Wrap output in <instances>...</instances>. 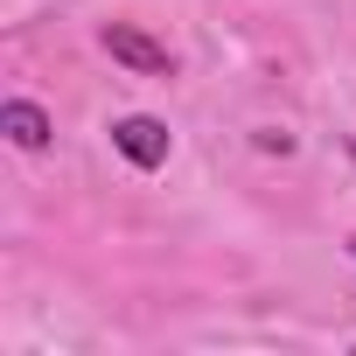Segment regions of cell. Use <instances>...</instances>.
<instances>
[{"label": "cell", "instance_id": "cell-2", "mask_svg": "<svg viewBox=\"0 0 356 356\" xmlns=\"http://www.w3.org/2000/svg\"><path fill=\"white\" fill-rule=\"evenodd\" d=\"M112 147H119L133 168H161L175 140H168V126H161V119H147V112H126V119H112Z\"/></svg>", "mask_w": 356, "mask_h": 356}, {"label": "cell", "instance_id": "cell-4", "mask_svg": "<svg viewBox=\"0 0 356 356\" xmlns=\"http://www.w3.org/2000/svg\"><path fill=\"white\" fill-rule=\"evenodd\" d=\"M349 252H356V238H349Z\"/></svg>", "mask_w": 356, "mask_h": 356}, {"label": "cell", "instance_id": "cell-3", "mask_svg": "<svg viewBox=\"0 0 356 356\" xmlns=\"http://www.w3.org/2000/svg\"><path fill=\"white\" fill-rule=\"evenodd\" d=\"M0 133H8L22 154H42L56 126H49V112H42V105H29V98H8V105H0Z\"/></svg>", "mask_w": 356, "mask_h": 356}, {"label": "cell", "instance_id": "cell-1", "mask_svg": "<svg viewBox=\"0 0 356 356\" xmlns=\"http://www.w3.org/2000/svg\"><path fill=\"white\" fill-rule=\"evenodd\" d=\"M98 42H105V56H112V63H126V70H140V77H175L168 42H154V35H147V29H133V22H105V29H98Z\"/></svg>", "mask_w": 356, "mask_h": 356}]
</instances>
